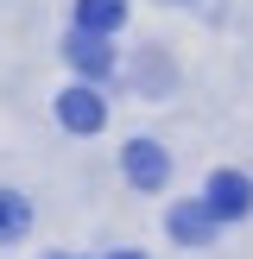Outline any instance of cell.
Listing matches in <instances>:
<instances>
[{
  "mask_svg": "<svg viewBox=\"0 0 253 259\" xmlns=\"http://www.w3.org/2000/svg\"><path fill=\"white\" fill-rule=\"evenodd\" d=\"M108 259H146V253H108Z\"/></svg>",
  "mask_w": 253,
  "mask_h": 259,
  "instance_id": "cell-8",
  "label": "cell"
},
{
  "mask_svg": "<svg viewBox=\"0 0 253 259\" xmlns=\"http://www.w3.org/2000/svg\"><path fill=\"white\" fill-rule=\"evenodd\" d=\"M25 222H32V209H25L13 190H0V240H13V234H25Z\"/></svg>",
  "mask_w": 253,
  "mask_h": 259,
  "instance_id": "cell-7",
  "label": "cell"
},
{
  "mask_svg": "<svg viewBox=\"0 0 253 259\" xmlns=\"http://www.w3.org/2000/svg\"><path fill=\"white\" fill-rule=\"evenodd\" d=\"M70 63H76V70H82V76H108V70H114L108 45H101L95 32H76V38H70Z\"/></svg>",
  "mask_w": 253,
  "mask_h": 259,
  "instance_id": "cell-6",
  "label": "cell"
},
{
  "mask_svg": "<svg viewBox=\"0 0 253 259\" xmlns=\"http://www.w3.org/2000/svg\"><path fill=\"white\" fill-rule=\"evenodd\" d=\"M126 19V0H76V25H82V32H114V25Z\"/></svg>",
  "mask_w": 253,
  "mask_h": 259,
  "instance_id": "cell-5",
  "label": "cell"
},
{
  "mask_svg": "<svg viewBox=\"0 0 253 259\" xmlns=\"http://www.w3.org/2000/svg\"><path fill=\"white\" fill-rule=\"evenodd\" d=\"M57 120L70 126V133H101L108 108H101L95 89H63V95H57Z\"/></svg>",
  "mask_w": 253,
  "mask_h": 259,
  "instance_id": "cell-2",
  "label": "cell"
},
{
  "mask_svg": "<svg viewBox=\"0 0 253 259\" xmlns=\"http://www.w3.org/2000/svg\"><path fill=\"white\" fill-rule=\"evenodd\" d=\"M120 158H126V177H133L139 190H158L164 177H171V158H164V152L152 146V139H133V146H126Z\"/></svg>",
  "mask_w": 253,
  "mask_h": 259,
  "instance_id": "cell-3",
  "label": "cell"
},
{
  "mask_svg": "<svg viewBox=\"0 0 253 259\" xmlns=\"http://www.w3.org/2000/svg\"><path fill=\"white\" fill-rule=\"evenodd\" d=\"M202 202H209V215H215V222H240V215L253 209V177H247V171H215V177H209V196H202Z\"/></svg>",
  "mask_w": 253,
  "mask_h": 259,
  "instance_id": "cell-1",
  "label": "cell"
},
{
  "mask_svg": "<svg viewBox=\"0 0 253 259\" xmlns=\"http://www.w3.org/2000/svg\"><path fill=\"white\" fill-rule=\"evenodd\" d=\"M57 259H63V253H57Z\"/></svg>",
  "mask_w": 253,
  "mask_h": 259,
  "instance_id": "cell-9",
  "label": "cell"
},
{
  "mask_svg": "<svg viewBox=\"0 0 253 259\" xmlns=\"http://www.w3.org/2000/svg\"><path fill=\"white\" fill-rule=\"evenodd\" d=\"M209 228H215L209 202H177V209H171V240H184V247H202Z\"/></svg>",
  "mask_w": 253,
  "mask_h": 259,
  "instance_id": "cell-4",
  "label": "cell"
}]
</instances>
